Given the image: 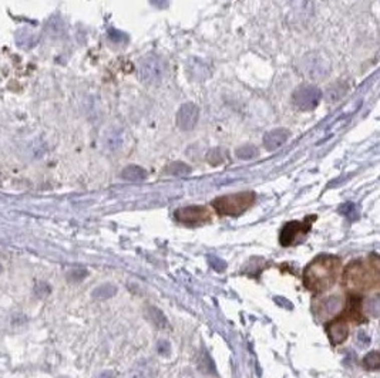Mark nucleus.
Instances as JSON below:
<instances>
[{
    "instance_id": "1",
    "label": "nucleus",
    "mask_w": 380,
    "mask_h": 378,
    "mask_svg": "<svg viewBox=\"0 0 380 378\" xmlns=\"http://www.w3.org/2000/svg\"><path fill=\"white\" fill-rule=\"evenodd\" d=\"M340 270V260L330 255H322L308 264L303 273V283L310 291L320 293L332 287Z\"/></svg>"
},
{
    "instance_id": "2",
    "label": "nucleus",
    "mask_w": 380,
    "mask_h": 378,
    "mask_svg": "<svg viewBox=\"0 0 380 378\" xmlns=\"http://www.w3.org/2000/svg\"><path fill=\"white\" fill-rule=\"evenodd\" d=\"M377 277L379 276L376 267H370L362 262H353L346 270L345 283L352 286L353 289L366 290L377 283Z\"/></svg>"
},
{
    "instance_id": "3",
    "label": "nucleus",
    "mask_w": 380,
    "mask_h": 378,
    "mask_svg": "<svg viewBox=\"0 0 380 378\" xmlns=\"http://www.w3.org/2000/svg\"><path fill=\"white\" fill-rule=\"evenodd\" d=\"M255 201V194L248 191V192H239L235 195H227L214 201V208L221 215H230L237 216L248 208Z\"/></svg>"
},
{
    "instance_id": "4",
    "label": "nucleus",
    "mask_w": 380,
    "mask_h": 378,
    "mask_svg": "<svg viewBox=\"0 0 380 378\" xmlns=\"http://www.w3.org/2000/svg\"><path fill=\"white\" fill-rule=\"evenodd\" d=\"M138 73H140L141 81H144L145 84H150V86H155V84H159L165 77L167 64L159 56L150 54L141 60Z\"/></svg>"
},
{
    "instance_id": "5",
    "label": "nucleus",
    "mask_w": 380,
    "mask_h": 378,
    "mask_svg": "<svg viewBox=\"0 0 380 378\" xmlns=\"http://www.w3.org/2000/svg\"><path fill=\"white\" fill-rule=\"evenodd\" d=\"M322 97V93L318 87L313 86H302L292 94V101L299 110L309 111L318 106Z\"/></svg>"
},
{
    "instance_id": "6",
    "label": "nucleus",
    "mask_w": 380,
    "mask_h": 378,
    "mask_svg": "<svg viewBox=\"0 0 380 378\" xmlns=\"http://www.w3.org/2000/svg\"><path fill=\"white\" fill-rule=\"evenodd\" d=\"M301 69L306 76H309V77L315 80H319L329 73V63L325 60V57H322L319 54H308L302 60Z\"/></svg>"
},
{
    "instance_id": "7",
    "label": "nucleus",
    "mask_w": 380,
    "mask_h": 378,
    "mask_svg": "<svg viewBox=\"0 0 380 378\" xmlns=\"http://www.w3.org/2000/svg\"><path fill=\"white\" fill-rule=\"evenodd\" d=\"M175 218L182 223L195 225V223H205L211 219V213L205 206H185L179 208L175 212Z\"/></svg>"
},
{
    "instance_id": "8",
    "label": "nucleus",
    "mask_w": 380,
    "mask_h": 378,
    "mask_svg": "<svg viewBox=\"0 0 380 378\" xmlns=\"http://www.w3.org/2000/svg\"><path fill=\"white\" fill-rule=\"evenodd\" d=\"M200 118V110L193 103H186L178 110L177 113V125L182 131L193 130Z\"/></svg>"
},
{
    "instance_id": "9",
    "label": "nucleus",
    "mask_w": 380,
    "mask_h": 378,
    "mask_svg": "<svg viewBox=\"0 0 380 378\" xmlns=\"http://www.w3.org/2000/svg\"><path fill=\"white\" fill-rule=\"evenodd\" d=\"M310 218H308V222H309ZM301 223V222H289L285 228L282 229V233H281V245L282 246H289L293 243L295 238L301 233L302 230L303 232H308L309 230V223Z\"/></svg>"
},
{
    "instance_id": "10",
    "label": "nucleus",
    "mask_w": 380,
    "mask_h": 378,
    "mask_svg": "<svg viewBox=\"0 0 380 378\" xmlns=\"http://www.w3.org/2000/svg\"><path fill=\"white\" fill-rule=\"evenodd\" d=\"M289 138V131L285 128H276L272 131L266 132L264 137V145L268 151L278 150Z\"/></svg>"
},
{
    "instance_id": "11",
    "label": "nucleus",
    "mask_w": 380,
    "mask_h": 378,
    "mask_svg": "<svg viewBox=\"0 0 380 378\" xmlns=\"http://www.w3.org/2000/svg\"><path fill=\"white\" fill-rule=\"evenodd\" d=\"M157 372L155 362L152 360H141L138 361L133 369L130 371L128 378H154Z\"/></svg>"
},
{
    "instance_id": "12",
    "label": "nucleus",
    "mask_w": 380,
    "mask_h": 378,
    "mask_svg": "<svg viewBox=\"0 0 380 378\" xmlns=\"http://www.w3.org/2000/svg\"><path fill=\"white\" fill-rule=\"evenodd\" d=\"M327 334L332 344H342L347 338V325L343 320H337L327 325Z\"/></svg>"
},
{
    "instance_id": "13",
    "label": "nucleus",
    "mask_w": 380,
    "mask_h": 378,
    "mask_svg": "<svg viewBox=\"0 0 380 378\" xmlns=\"http://www.w3.org/2000/svg\"><path fill=\"white\" fill-rule=\"evenodd\" d=\"M121 176H123L125 181L140 182V181L147 178V172H145L144 168L138 167V165H130V167L124 168V171L121 172Z\"/></svg>"
},
{
    "instance_id": "14",
    "label": "nucleus",
    "mask_w": 380,
    "mask_h": 378,
    "mask_svg": "<svg viewBox=\"0 0 380 378\" xmlns=\"http://www.w3.org/2000/svg\"><path fill=\"white\" fill-rule=\"evenodd\" d=\"M145 316H147V318L150 320L152 324H155L158 328H165L168 325L167 317L164 316V313L157 307H147Z\"/></svg>"
},
{
    "instance_id": "15",
    "label": "nucleus",
    "mask_w": 380,
    "mask_h": 378,
    "mask_svg": "<svg viewBox=\"0 0 380 378\" xmlns=\"http://www.w3.org/2000/svg\"><path fill=\"white\" fill-rule=\"evenodd\" d=\"M115 293H117V287L113 286V284H103L97 287L96 290L93 291V297L98 300H104L113 297Z\"/></svg>"
},
{
    "instance_id": "16",
    "label": "nucleus",
    "mask_w": 380,
    "mask_h": 378,
    "mask_svg": "<svg viewBox=\"0 0 380 378\" xmlns=\"http://www.w3.org/2000/svg\"><path fill=\"white\" fill-rule=\"evenodd\" d=\"M339 212L345 216L346 219L352 220V222L359 218V208L352 202L343 203V205L339 208Z\"/></svg>"
},
{
    "instance_id": "17",
    "label": "nucleus",
    "mask_w": 380,
    "mask_h": 378,
    "mask_svg": "<svg viewBox=\"0 0 380 378\" xmlns=\"http://www.w3.org/2000/svg\"><path fill=\"white\" fill-rule=\"evenodd\" d=\"M189 172H191V168L185 165L184 162H174L167 168V174H169V175L182 176L189 174Z\"/></svg>"
},
{
    "instance_id": "18",
    "label": "nucleus",
    "mask_w": 380,
    "mask_h": 378,
    "mask_svg": "<svg viewBox=\"0 0 380 378\" xmlns=\"http://www.w3.org/2000/svg\"><path fill=\"white\" fill-rule=\"evenodd\" d=\"M363 365L367 369H377L380 367V357L377 351H370L364 355L363 358Z\"/></svg>"
},
{
    "instance_id": "19",
    "label": "nucleus",
    "mask_w": 380,
    "mask_h": 378,
    "mask_svg": "<svg viewBox=\"0 0 380 378\" xmlns=\"http://www.w3.org/2000/svg\"><path fill=\"white\" fill-rule=\"evenodd\" d=\"M342 306V301L339 297H329L323 301V311L325 314H333Z\"/></svg>"
},
{
    "instance_id": "20",
    "label": "nucleus",
    "mask_w": 380,
    "mask_h": 378,
    "mask_svg": "<svg viewBox=\"0 0 380 378\" xmlns=\"http://www.w3.org/2000/svg\"><path fill=\"white\" fill-rule=\"evenodd\" d=\"M237 157L241 159H252L257 157L258 151L255 147H252V145H244V147H241L237 150Z\"/></svg>"
},
{
    "instance_id": "21",
    "label": "nucleus",
    "mask_w": 380,
    "mask_h": 378,
    "mask_svg": "<svg viewBox=\"0 0 380 378\" xmlns=\"http://www.w3.org/2000/svg\"><path fill=\"white\" fill-rule=\"evenodd\" d=\"M366 311L371 317H379L380 313V300L379 297H373L366 301Z\"/></svg>"
},
{
    "instance_id": "22",
    "label": "nucleus",
    "mask_w": 380,
    "mask_h": 378,
    "mask_svg": "<svg viewBox=\"0 0 380 378\" xmlns=\"http://www.w3.org/2000/svg\"><path fill=\"white\" fill-rule=\"evenodd\" d=\"M198 368L201 369V371H204V372H207V374H211V372H215V368H214V364H213V361H211V358L207 355V354H203L201 355V358H200V362H198Z\"/></svg>"
},
{
    "instance_id": "23",
    "label": "nucleus",
    "mask_w": 380,
    "mask_h": 378,
    "mask_svg": "<svg viewBox=\"0 0 380 378\" xmlns=\"http://www.w3.org/2000/svg\"><path fill=\"white\" fill-rule=\"evenodd\" d=\"M360 300L357 299V297H352L350 299V306H349V314L352 318L354 320H362V314H360Z\"/></svg>"
},
{
    "instance_id": "24",
    "label": "nucleus",
    "mask_w": 380,
    "mask_h": 378,
    "mask_svg": "<svg viewBox=\"0 0 380 378\" xmlns=\"http://www.w3.org/2000/svg\"><path fill=\"white\" fill-rule=\"evenodd\" d=\"M222 152L221 150H213L210 154H208V161L213 164V165H218V164H221V162H224V157H222Z\"/></svg>"
},
{
    "instance_id": "25",
    "label": "nucleus",
    "mask_w": 380,
    "mask_h": 378,
    "mask_svg": "<svg viewBox=\"0 0 380 378\" xmlns=\"http://www.w3.org/2000/svg\"><path fill=\"white\" fill-rule=\"evenodd\" d=\"M210 264L213 266L217 272H224V270L227 269V263H225L224 260H221L220 257H215V256H211V257H210Z\"/></svg>"
},
{
    "instance_id": "26",
    "label": "nucleus",
    "mask_w": 380,
    "mask_h": 378,
    "mask_svg": "<svg viewBox=\"0 0 380 378\" xmlns=\"http://www.w3.org/2000/svg\"><path fill=\"white\" fill-rule=\"evenodd\" d=\"M157 351L161 354V355H169L171 354V345L168 341H159L157 344Z\"/></svg>"
},
{
    "instance_id": "27",
    "label": "nucleus",
    "mask_w": 380,
    "mask_h": 378,
    "mask_svg": "<svg viewBox=\"0 0 380 378\" xmlns=\"http://www.w3.org/2000/svg\"><path fill=\"white\" fill-rule=\"evenodd\" d=\"M86 274H87V272L86 270H83V269H80V270H76V272H73L70 274V280H81L83 277H86Z\"/></svg>"
},
{
    "instance_id": "28",
    "label": "nucleus",
    "mask_w": 380,
    "mask_h": 378,
    "mask_svg": "<svg viewBox=\"0 0 380 378\" xmlns=\"http://www.w3.org/2000/svg\"><path fill=\"white\" fill-rule=\"evenodd\" d=\"M151 5L158 8V9H164L168 6V0H150Z\"/></svg>"
},
{
    "instance_id": "29",
    "label": "nucleus",
    "mask_w": 380,
    "mask_h": 378,
    "mask_svg": "<svg viewBox=\"0 0 380 378\" xmlns=\"http://www.w3.org/2000/svg\"><path fill=\"white\" fill-rule=\"evenodd\" d=\"M275 301H276V303H279L281 306H285V307L292 308L291 303H289V301H285V299H283V297H275Z\"/></svg>"
},
{
    "instance_id": "30",
    "label": "nucleus",
    "mask_w": 380,
    "mask_h": 378,
    "mask_svg": "<svg viewBox=\"0 0 380 378\" xmlns=\"http://www.w3.org/2000/svg\"><path fill=\"white\" fill-rule=\"evenodd\" d=\"M98 378H115V377L111 371H106V372H103V374H101Z\"/></svg>"
}]
</instances>
